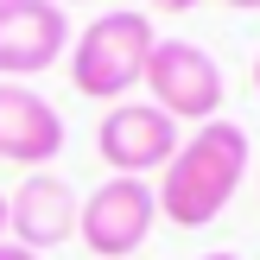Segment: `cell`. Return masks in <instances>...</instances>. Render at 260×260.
<instances>
[{
    "instance_id": "6da1fadb",
    "label": "cell",
    "mask_w": 260,
    "mask_h": 260,
    "mask_svg": "<svg viewBox=\"0 0 260 260\" xmlns=\"http://www.w3.org/2000/svg\"><path fill=\"white\" fill-rule=\"evenodd\" d=\"M254 172V140L241 121H210L190 127V140H178L172 165L159 172L152 197H159V216L172 229H210L216 216L235 203V190L248 184Z\"/></svg>"
},
{
    "instance_id": "7a4b0ae2",
    "label": "cell",
    "mask_w": 260,
    "mask_h": 260,
    "mask_svg": "<svg viewBox=\"0 0 260 260\" xmlns=\"http://www.w3.org/2000/svg\"><path fill=\"white\" fill-rule=\"evenodd\" d=\"M159 45L146 7H108L83 25V38H70L63 63H70V89L89 102H127L140 83H146V57Z\"/></svg>"
},
{
    "instance_id": "3957f363",
    "label": "cell",
    "mask_w": 260,
    "mask_h": 260,
    "mask_svg": "<svg viewBox=\"0 0 260 260\" xmlns=\"http://www.w3.org/2000/svg\"><path fill=\"white\" fill-rule=\"evenodd\" d=\"M146 95L172 121L210 127V121H222V63L197 38H159L146 57Z\"/></svg>"
},
{
    "instance_id": "277c9868",
    "label": "cell",
    "mask_w": 260,
    "mask_h": 260,
    "mask_svg": "<svg viewBox=\"0 0 260 260\" xmlns=\"http://www.w3.org/2000/svg\"><path fill=\"white\" fill-rule=\"evenodd\" d=\"M159 222V197H152L146 178H108L83 197V216H76V235L95 260H127L140 241Z\"/></svg>"
},
{
    "instance_id": "5b68a950",
    "label": "cell",
    "mask_w": 260,
    "mask_h": 260,
    "mask_svg": "<svg viewBox=\"0 0 260 260\" xmlns=\"http://www.w3.org/2000/svg\"><path fill=\"white\" fill-rule=\"evenodd\" d=\"M95 152H102V165H108L114 178H152V172H165L172 152H178V121L159 114L152 102L127 95V102H114V108L102 114Z\"/></svg>"
},
{
    "instance_id": "8992f818",
    "label": "cell",
    "mask_w": 260,
    "mask_h": 260,
    "mask_svg": "<svg viewBox=\"0 0 260 260\" xmlns=\"http://www.w3.org/2000/svg\"><path fill=\"white\" fill-rule=\"evenodd\" d=\"M70 51V19L57 0H0V83H32Z\"/></svg>"
},
{
    "instance_id": "52a82bcc",
    "label": "cell",
    "mask_w": 260,
    "mask_h": 260,
    "mask_svg": "<svg viewBox=\"0 0 260 260\" xmlns=\"http://www.w3.org/2000/svg\"><path fill=\"white\" fill-rule=\"evenodd\" d=\"M76 216H83V197L70 190V178L57 172H25L19 190L7 197V235L32 254H51L76 235Z\"/></svg>"
},
{
    "instance_id": "ba28073f",
    "label": "cell",
    "mask_w": 260,
    "mask_h": 260,
    "mask_svg": "<svg viewBox=\"0 0 260 260\" xmlns=\"http://www.w3.org/2000/svg\"><path fill=\"white\" fill-rule=\"evenodd\" d=\"M57 152H63V114L32 83H0V159L45 172Z\"/></svg>"
},
{
    "instance_id": "9c48e42d",
    "label": "cell",
    "mask_w": 260,
    "mask_h": 260,
    "mask_svg": "<svg viewBox=\"0 0 260 260\" xmlns=\"http://www.w3.org/2000/svg\"><path fill=\"white\" fill-rule=\"evenodd\" d=\"M0 260H45V254H32V248H19V241H0Z\"/></svg>"
},
{
    "instance_id": "30bf717a",
    "label": "cell",
    "mask_w": 260,
    "mask_h": 260,
    "mask_svg": "<svg viewBox=\"0 0 260 260\" xmlns=\"http://www.w3.org/2000/svg\"><path fill=\"white\" fill-rule=\"evenodd\" d=\"M146 7H159V13H190L197 0H146Z\"/></svg>"
},
{
    "instance_id": "8fae6325",
    "label": "cell",
    "mask_w": 260,
    "mask_h": 260,
    "mask_svg": "<svg viewBox=\"0 0 260 260\" xmlns=\"http://www.w3.org/2000/svg\"><path fill=\"white\" fill-rule=\"evenodd\" d=\"M222 7H235V13H260V0H222Z\"/></svg>"
},
{
    "instance_id": "7c38bea8",
    "label": "cell",
    "mask_w": 260,
    "mask_h": 260,
    "mask_svg": "<svg viewBox=\"0 0 260 260\" xmlns=\"http://www.w3.org/2000/svg\"><path fill=\"white\" fill-rule=\"evenodd\" d=\"M0 241H7V197H0Z\"/></svg>"
},
{
    "instance_id": "4fadbf2b",
    "label": "cell",
    "mask_w": 260,
    "mask_h": 260,
    "mask_svg": "<svg viewBox=\"0 0 260 260\" xmlns=\"http://www.w3.org/2000/svg\"><path fill=\"white\" fill-rule=\"evenodd\" d=\"M203 260H241V254H203Z\"/></svg>"
},
{
    "instance_id": "5bb4252c",
    "label": "cell",
    "mask_w": 260,
    "mask_h": 260,
    "mask_svg": "<svg viewBox=\"0 0 260 260\" xmlns=\"http://www.w3.org/2000/svg\"><path fill=\"white\" fill-rule=\"evenodd\" d=\"M254 89H260V57H254Z\"/></svg>"
},
{
    "instance_id": "9a60e30c",
    "label": "cell",
    "mask_w": 260,
    "mask_h": 260,
    "mask_svg": "<svg viewBox=\"0 0 260 260\" xmlns=\"http://www.w3.org/2000/svg\"><path fill=\"white\" fill-rule=\"evenodd\" d=\"M254 184H260V159H254Z\"/></svg>"
},
{
    "instance_id": "2e32d148",
    "label": "cell",
    "mask_w": 260,
    "mask_h": 260,
    "mask_svg": "<svg viewBox=\"0 0 260 260\" xmlns=\"http://www.w3.org/2000/svg\"><path fill=\"white\" fill-rule=\"evenodd\" d=\"M57 7H63V0H57Z\"/></svg>"
}]
</instances>
